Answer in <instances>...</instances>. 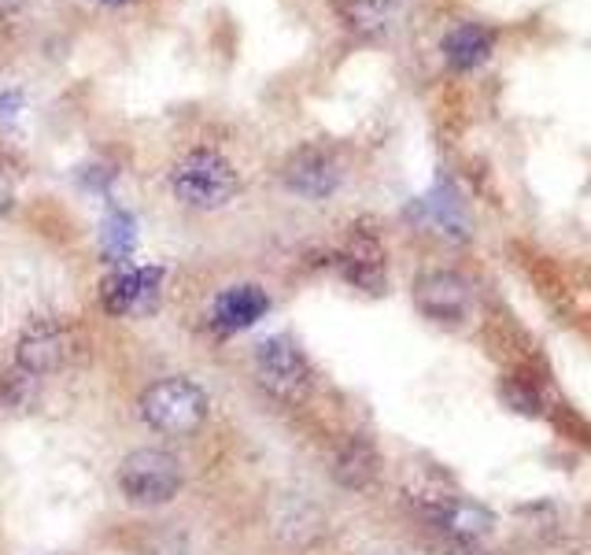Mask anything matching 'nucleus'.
Returning <instances> with one entry per match:
<instances>
[{"instance_id": "obj_14", "label": "nucleus", "mask_w": 591, "mask_h": 555, "mask_svg": "<svg viewBox=\"0 0 591 555\" xmlns=\"http://www.w3.org/2000/svg\"><path fill=\"white\" fill-rule=\"evenodd\" d=\"M104 256L115 259V264H126L134 256V245H137V222L130 211L122 208H111L108 219H104Z\"/></svg>"}, {"instance_id": "obj_17", "label": "nucleus", "mask_w": 591, "mask_h": 555, "mask_svg": "<svg viewBox=\"0 0 591 555\" xmlns=\"http://www.w3.org/2000/svg\"><path fill=\"white\" fill-rule=\"evenodd\" d=\"M19 104H23V93H15V89H8V93H0V119H12Z\"/></svg>"}, {"instance_id": "obj_18", "label": "nucleus", "mask_w": 591, "mask_h": 555, "mask_svg": "<svg viewBox=\"0 0 591 555\" xmlns=\"http://www.w3.org/2000/svg\"><path fill=\"white\" fill-rule=\"evenodd\" d=\"M8 208H12V178L0 170V215H4Z\"/></svg>"}, {"instance_id": "obj_6", "label": "nucleus", "mask_w": 591, "mask_h": 555, "mask_svg": "<svg viewBox=\"0 0 591 555\" xmlns=\"http://www.w3.org/2000/svg\"><path fill=\"white\" fill-rule=\"evenodd\" d=\"M341 164H336L333 153H325L319 145H303L285 159L281 167V181L292 189V193L308 197V200H325L336 193L341 186Z\"/></svg>"}, {"instance_id": "obj_16", "label": "nucleus", "mask_w": 591, "mask_h": 555, "mask_svg": "<svg viewBox=\"0 0 591 555\" xmlns=\"http://www.w3.org/2000/svg\"><path fill=\"white\" fill-rule=\"evenodd\" d=\"M384 12H389V0H355L352 4V26H377L384 23Z\"/></svg>"}, {"instance_id": "obj_11", "label": "nucleus", "mask_w": 591, "mask_h": 555, "mask_svg": "<svg viewBox=\"0 0 591 555\" xmlns=\"http://www.w3.org/2000/svg\"><path fill=\"white\" fill-rule=\"evenodd\" d=\"M492 30L481 26V23H462L455 26L451 34L444 37V59L451 64L455 70H473L481 67L488 56H492Z\"/></svg>"}, {"instance_id": "obj_10", "label": "nucleus", "mask_w": 591, "mask_h": 555, "mask_svg": "<svg viewBox=\"0 0 591 555\" xmlns=\"http://www.w3.org/2000/svg\"><path fill=\"white\" fill-rule=\"evenodd\" d=\"M344 278L352 286H359L366 292H384L389 278H384V248L370 230H355L348 237V248H344Z\"/></svg>"}, {"instance_id": "obj_2", "label": "nucleus", "mask_w": 591, "mask_h": 555, "mask_svg": "<svg viewBox=\"0 0 591 555\" xmlns=\"http://www.w3.org/2000/svg\"><path fill=\"white\" fill-rule=\"evenodd\" d=\"M141 419L167 437H189L208 419V397L189 378H163L141 397Z\"/></svg>"}, {"instance_id": "obj_15", "label": "nucleus", "mask_w": 591, "mask_h": 555, "mask_svg": "<svg viewBox=\"0 0 591 555\" xmlns=\"http://www.w3.org/2000/svg\"><path fill=\"white\" fill-rule=\"evenodd\" d=\"M30 378L26 370H4V375H0V403H4V408H19V403H26L30 400Z\"/></svg>"}, {"instance_id": "obj_1", "label": "nucleus", "mask_w": 591, "mask_h": 555, "mask_svg": "<svg viewBox=\"0 0 591 555\" xmlns=\"http://www.w3.org/2000/svg\"><path fill=\"white\" fill-rule=\"evenodd\" d=\"M170 189L186 208L219 211L241 193V178L233 164L215 148H192L170 170Z\"/></svg>"}, {"instance_id": "obj_7", "label": "nucleus", "mask_w": 591, "mask_h": 555, "mask_svg": "<svg viewBox=\"0 0 591 555\" xmlns=\"http://www.w3.org/2000/svg\"><path fill=\"white\" fill-rule=\"evenodd\" d=\"M163 286V267H134V270H115L100 281V304L111 315H145L156 308Z\"/></svg>"}, {"instance_id": "obj_9", "label": "nucleus", "mask_w": 591, "mask_h": 555, "mask_svg": "<svg viewBox=\"0 0 591 555\" xmlns=\"http://www.w3.org/2000/svg\"><path fill=\"white\" fill-rule=\"evenodd\" d=\"M267 311H270L267 289L233 286L226 292H219L215 308H211V326H215V333H222V337H230V333H241V330L256 326Z\"/></svg>"}, {"instance_id": "obj_19", "label": "nucleus", "mask_w": 591, "mask_h": 555, "mask_svg": "<svg viewBox=\"0 0 591 555\" xmlns=\"http://www.w3.org/2000/svg\"><path fill=\"white\" fill-rule=\"evenodd\" d=\"M23 4H26V0H0V19H4V15H15Z\"/></svg>"}, {"instance_id": "obj_12", "label": "nucleus", "mask_w": 591, "mask_h": 555, "mask_svg": "<svg viewBox=\"0 0 591 555\" xmlns=\"http://www.w3.org/2000/svg\"><path fill=\"white\" fill-rule=\"evenodd\" d=\"M430 511L436 514V522H441L447 533H455V537H484V533L492 530V514L458 497H436L430 503Z\"/></svg>"}, {"instance_id": "obj_5", "label": "nucleus", "mask_w": 591, "mask_h": 555, "mask_svg": "<svg viewBox=\"0 0 591 555\" xmlns=\"http://www.w3.org/2000/svg\"><path fill=\"white\" fill-rule=\"evenodd\" d=\"M70 352V333L56 319H34L15 341V367L30 378H45L67 367Z\"/></svg>"}, {"instance_id": "obj_20", "label": "nucleus", "mask_w": 591, "mask_h": 555, "mask_svg": "<svg viewBox=\"0 0 591 555\" xmlns=\"http://www.w3.org/2000/svg\"><path fill=\"white\" fill-rule=\"evenodd\" d=\"M100 4H130V0H100Z\"/></svg>"}, {"instance_id": "obj_13", "label": "nucleus", "mask_w": 591, "mask_h": 555, "mask_svg": "<svg viewBox=\"0 0 591 555\" xmlns=\"http://www.w3.org/2000/svg\"><path fill=\"white\" fill-rule=\"evenodd\" d=\"M377 452L370 441L363 437H352L348 444H344L341 452H336V481H341L344 489H366L370 481L377 478Z\"/></svg>"}, {"instance_id": "obj_8", "label": "nucleus", "mask_w": 591, "mask_h": 555, "mask_svg": "<svg viewBox=\"0 0 591 555\" xmlns=\"http://www.w3.org/2000/svg\"><path fill=\"white\" fill-rule=\"evenodd\" d=\"M414 304L425 319L436 322H462L473 308V292L462 278L451 275V270H436V275H425L414 286Z\"/></svg>"}, {"instance_id": "obj_4", "label": "nucleus", "mask_w": 591, "mask_h": 555, "mask_svg": "<svg viewBox=\"0 0 591 555\" xmlns=\"http://www.w3.org/2000/svg\"><path fill=\"white\" fill-rule=\"evenodd\" d=\"M256 375H259V386L278 400H300L308 397L311 389L308 359H303V352L296 348L285 333L267 337L256 348Z\"/></svg>"}, {"instance_id": "obj_3", "label": "nucleus", "mask_w": 591, "mask_h": 555, "mask_svg": "<svg viewBox=\"0 0 591 555\" xmlns=\"http://www.w3.org/2000/svg\"><path fill=\"white\" fill-rule=\"evenodd\" d=\"M119 489L130 503L141 508H159L170 503L181 489V467L170 452L163 448H137L122 459L119 467Z\"/></svg>"}]
</instances>
